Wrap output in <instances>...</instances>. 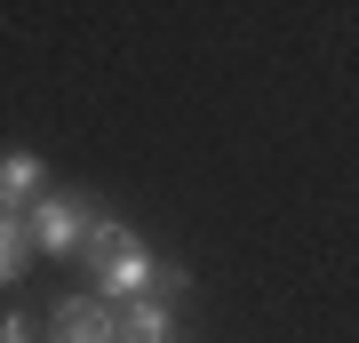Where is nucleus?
Here are the masks:
<instances>
[{
	"label": "nucleus",
	"instance_id": "7ed1b4c3",
	"mask_svg": "<svg viewBox=\"0 0 359 343\" xmlns=\"http://www.w3.org/2000/svg\"><path fill=\"white\" fill-rule=\"evenodd\" d=\"M48 343H112V311H104L96 295H72V304H56Z\"/></svg>",
	"mask_w": 359,
	"mask_h": 343
},
{
	"label": "nucleus",
	"instance_id": "39448f33",
	"mask_svg": "<svg viewBox=\"0 0 359 343\" xmlns=\"http://www.w3.org/2000/svg\"><path fill=\"white\" fill-rule=\"evenodd\" d=\"M112 343H168V304H152V295L120 304L112 311Z\"/></svg>",
	"mask_w": 359,
	"mask_h": 343
},
{
	"label": "nucleus",
	"instance_id": "20e7f679",
	"mask_svg": "<svg viewBox=\"0 0 359 343\" xmlns=\"http://www.w3.org/2000/svg\"><path fill=\"white\" fill-rule=\"evenodd\" d=\"M40 152H0V216H25V200H40Z\"/></svg>",
	"mask_w": 359,
	"mask_h": 343
},
{
	"label": "nucleus",
	"instance_id": "423d86ee",
	"mask_svg": "<svg viewBox=\"0 0 359 343\" xmlns=\"http://www.w3.org/2000/svg\"><path fill=\"white\" fill-rule=\"evenodd\" d=\"M32 264V240H25V216H0V288H16Z\"/></svg>",
	"mask_w": 359,
	"mask_h": 343
},
{
	"label": "nucleus",
	"instance_id": "0eeeda50",
	"mask_svg": "<svg viewBox=\"0 0 359 343\" xmlns=\"http://www.w3.org/2000/svg\"><path fill=\"white\" fill-rule=\"evenodd\" d=\"M0 343H32V328H25V311H8V319H0Z\"/></svg>",
	"mask_w": 359,
	"mask_h": 343
},
{
	"label": "nucleus",
	"instance_id": "f03ea898",
	"mask_svg": "<svg viewBox=\"0 0 359 343\" xmlns=\"http://www.w3.org/2000/svg\"><path fill=\"white\" fill-rule=\"evenodd\" d=\"M25 240L40 255H80V240H88V200H72V191H40Z\"/></svg>",
	"mask_w": 359,
	"mask_h": 343
},
{
	"label": "nucleus",
	"instance_id": "f257e3e1",
	"mask_svg": "<svg viewBox=\"0 0 359 343\" xmlns=\"http://www.w3.org/2000/svg\"><path fill=\"white\" fill-rule=\"evenodd\" d=\"M88 295L104 311L112 304H136V295H152V288H184L168 264H152V248L136 240L128 224H112V216H88Z\"/></svg>",
	"mask_w": 359,
	"mask_h": 343
}]
</instances>
